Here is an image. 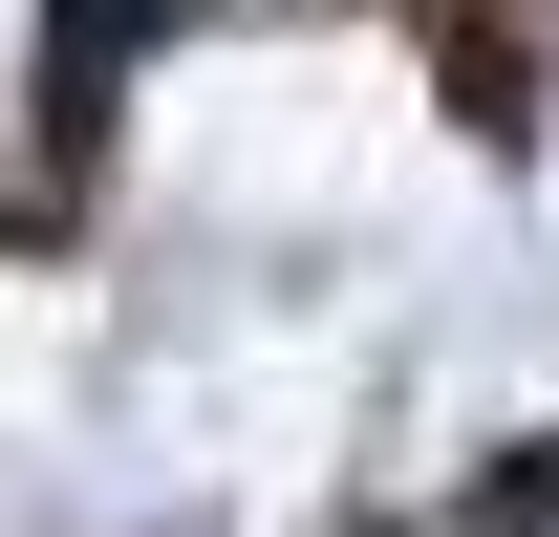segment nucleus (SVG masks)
Masks as SVG:
<instances>
[{"label": "nucleus", "mask_w": 559, "mask_h": 537, "mask_svg": "<svg viewBox=\"0 0 559 537\" xmlns=\"http://www.w3.org/2000/svg\"><path fill=\"white\" fill-rule=\"evenodd\" d=\"M173 22H194V0H44V151H86V130H108V86H130Z\"/></svg>", "instance_id": "obj_1"}]
</instances>
